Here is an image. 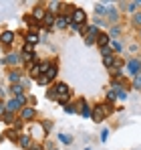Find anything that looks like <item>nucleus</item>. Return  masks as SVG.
Here are the masks:
<instances>
[{
    "label": "nucleus",
    "instance_id": "nucleus-1",
    "mask_svg": "<svg viewBox=\"0 0 141 150\" xmlns=\"http://www.w3.org/2000/svg\"><path fill=\"white\" fill-rule=\"evenodd\" d=\"M54 89H57V101H59V103H65V105H67V101H69V96H70L69 85L61 81V83H57V85H54Z\"/></svg>",
    "mask_w": 141,
    "mask_h": 150
},
{
    "label": "nucleus",
    "instance_id": "nucleus-2",
    "mask_svg": "<svg viewBox=\"0 0 141 150\" xmlns=\"http://www.w3.org/2000/svg\"><path fill=\"white\" fill-rule=\"evenodd\" d=\"M85 21H87V12H85L83 8H77V6H75V10H73V14H70V23H75V25H85Z\"/></svg>",
    "mask_w": 141,
    "mask_h": 150
},
{
    "label": "nucleus",
    "instance_id": "nucleus-3",
    "mask_svg": "<svg viewBox=\"0 0 141 150\" xmlns=\"http://www.w3.org/2000/svg\"><path fill=\"white\" fill-rule=\"evenodd\" d=\"M139 71H141V59H135V57H133V59H129V61H127V73L135 77Z\"/></svg>",
    "mask_w": 141,
    "mask_h": 150
},
{
    "label": "nucleus",
    "instance_id": "nucleus-4",
    "mask_svg": "<svg viewBox=\"0 0 141 150\" xmlns=\"http://www.w3.org/2000/svg\"><path fill=\"white\" fill-rule=\"evenodd\" d=\"M34 118H36V110H34V108L26 105V108L20 110V120H22V122H32Z\"/></svg>",
    "mask_w": 141,
    "mask_h": 150
},
{
    "label": "nucleus",
    "instance_id": "nucleus-5",
    "mask_svg": "<svg viewBox=\"0 0 141 150\" xmlns=\"http://www.w3.org/2000/svg\"><path fill=\"white\" fill-rule=\"evenodd\" d=\"M77 105H79V114H81L83 118H91V114H93V108H91L87 101L83 100V98L77 101Z\"/></svg>",
    "mask_w": 141,
    "mask_h": 150
},
{
    "label": "nucleus",
    "instance_id": "nucleus-6",
    "mask_svg": "<svg viewBox=\"0 0 141 150\" xmlns=\"http://www.w3.org/2000/svg\"><path fill=\"white\" fill-rule=\"evenodd\" d=\"M22 108H24V105L16 100V98H12V100L6 101V112H10V114H16V112H20Z\"/></svg>",
    "mask_w": 141,
    "mask_h": 150
},
{
    "label": "nucleus",
    "instance_id": "nucleus-7",
    "mask_svg": "<svg viewBox=\"0 0 141 150\" xmlns=\"http://www.w3.org/2000/svg\"><path fill=\"white\" fill-rule=\"evenodd\" d=\"M22 61V57L18 55V53H8L4 59H2V65H18Z\"/></svg>",
    "mask_w": 141,
    "mask_h": 150
},
{
    "label": "nucleus",
    "instance_id": "nucleus-8",
    "mask_svg": "<svg viewBox=\"0 0 141 150\" xmlns=\"http://www.w3.org/2000/svg\"><path fill=\"white\" fill-rule=\"evenodd\" d=\"M105 116H107V114H105V108H103V103H97V105H93V114H91V118H93L95 122H101Z\"/></svg>",
    "mask_w": 141,
    "mask_h": 150
},
{
    "label": "nucleus",
    "instance_id": "nucleus-9",
    "mask_svg": "<svg viewBox=\"0 0 141 150\" xmlns=\"http://www.w3.org/2000/svg\"><path fill=\"white\" fill-rule=\"evenodd\" d=\"M54 25H57V28H67V26H70V16H67V14H57Z\"/></svg>",
    "mask_w": 141,
    "mask_h": 150
},
{
    "label": "nucleus",
    "instance_id": "nucleus-10",
    "mask_svg": "<svg viewBox=\"0 0 141 150\" xmlns=\"http://www.w3.org/2000/svg\"><path fill=\"white\" fill-rule=\"evenodd\" d=\"M111 6H113V4H101V2H97V4H95V14H97V16H101V14L105 16V14H109Z\"/></svg>",
    "mask_w": 141,
    "mask_h": 150
},
{
    "label": "nucleus",
    "instance_id": "nucleus-11",
    "mask_svg": "<svg viewBox=\"0 0 141 150\" xmlns=\"http://www.w3.org/2000/svg\"><path fill=\"white\" fill-rule=\"evenodd\" d=\"M12 41H14V33L12 30H6V33H2L0 35V43L6 47V45H12Z\"/></svg>",
    "mask_w": 141,
    "mask_h": 150
},
{
    "label": "nucleus",
    "instance_id": "nucleus-12",
    "mask_svg": "<svg viewBox=\"0 0 141 150\" xmlns=\"http://www.w3.org/2000/svg\"><path fill=\"white\" fill-rule=\"evenodd\" d=\"M45 14H47V12H45V8H43V6H34V10H32V14H30V16H32L34 21H38V23H40V21L45 18Z\"/></svg>",
    "mask_w": 141,
    "mask_h": 150
},
{
    "label": "nucleus",
    "instance_id": "nucleus-13",
    "mask_svg": "<svg viewBox=\"0 0 141 150\" xmlns=\"http://www.w3.org/2000/svg\"><path fill=\"white\" fill-rule=\"evenodd\" d=\"M38 41H40V37H38V33H34V30H30V33L26 35V45H38Z\"/></svg>",
    "mask_w": 141,
    "mask_h": 150
},
{
    "label": "nucleus",
    "instance_id": "nucleus-14",
    "mask_svg": "<svg viewBox=\"0 0 141 150\" xmlns=\"http://www.w3.org/2000/svg\"><path fill=\"white\" fill-rule=\"evenodd\" d=\"M109 43H111L109 35H107V33H101V35H99V39H97V45L103 49V47H109Z\"/></svg>",
    "mask_w": 141,
    "mask_h": 150
},
{
    "label": "nucleus",
    "instance_id": "nucleus-15",
    "mask_svg": "<svg viewBox=\"0 0 141 150\" xmlns=\"http://www.w3.org/2000/svg\"><path fill=\"white\" fill-rule=\"evenodd\" d=\"M18 144H20L22 148H26V150L32 148V140H30V136H28V134H24V136H20V138H18Z\"/></svg>",
    "mask_w": 141,
    "mask_h": 150
},
{
    "label": "nucleus",
    "instance_id": "nucleus-16",
    "mask_svg": "<svg viewBox=\"0 0 141 150\" xmlns=\"http://www.w3.org/2000/svg\"><path fill=\"white\" fill-rule=\"evenodd\" d=\"M8 79L12 81V85H16V83H20V79H22V75H20V71H18V69H12V71L8 73Z\"/></svg>",
    "mask_w": 141,
    "mask_h": 150
},
{
    "label": "nucleus",
    "instance_id": "nucleus-17",
    "mask_svg": "<svg viewBox=\"0 0 141 150\" xmlns=\"http://www.w3.org/2000/svg\"><path fill=\"white\" fill-rule=\"evenodd\" d=\"M107 35H109V39H111V41H117V37L121 35V26L113 25L111 28H109V33H107Z\"/></svg>",
    "mask_w": 141,
    "mask_h": 150
},
{
    "label": "nucleus",
    "instance_id": "nucleus-18",
    "mask_svg": "<svg viewBox=\"0 0 141 150\" xmlns=\"http://www.w3.org/2000/svg\"><path fill=\"white\" fill-rule=\"evenodd\" d=\"M115 59H117L115 55H107V57H103V65H105L107 69H113V67H115Z\"/></svg>",
    "mask_w": 141,
    "mask_h": 150
},
{
    "label": "nucleus",
    "instance_id": "nucleus-19",
    "mask_svg": "<svg viewBox=\"0 0 141 150\" xmlns=\"http://www.w3.org/2000/svg\"><path fill=\"white\" fill-rule=\"evenodd\" d=\"M54 18H57V16H54L52 12H47V14H45V18H43L40 23H43V25H47V26H52V25H54Z\"/></svg>",
    "mask_w": 141,
    "mask_h": 150
},
{
    "label": "nucleus",
    "instance_id": "nucleus-20",
    "mask_svg": "<svg viewBox=\"0 0 141 150\" xmlns=\"http://www.w3.org/2000/svg\"><path fill=\"white\" fill-rule=\"evenodd\" d=\"M109 49L115 51V53H121V51H123V43H121V41H111V43H109Z\"/></svg>",
    "mask_w": 141,
    "mask_h": 150
},
{
    "label": "nucleus",
    "instance_id": "nucleus-21",
    "mask_svg": "<svg viewBox=\"0 0 141 150\" xmlns=\"http://www.w3.org/2000/svg\"><path fill=\"white\" fill-rule=\"evenodd\" d=\"M57 71H59V69H57V65H50V69H48L47 73H45V77H47L48 81H52V79L57 77Z\"/></svg>",
    "mask_w": 141,
    "mask_h": 150
},
{
    "label": "nucleus",
    "instance_id": "nucleus-22",
    "mask_svg": "<svg viewBox=\"0 0 141 150\" xmlns=\"http://www.w3.org/2000/svg\"><path fill=\"white\" fill-rule=\"evenodd\" d=\"M107 16H109V21H111V23H117V21H119V10L111 6V10H109V14H107Z\"/></svg>",
    "mask_w": 141,
    "mask_h": 150
},
{
    "label": "nucleus",
    "instance_id": "nucleus-23",
    "mask_svg": "<svg viewBox=\"0 0 141 150\" xmlns=\"http://www.w3.org/2000/svg\"><path fill=\"white\" fill-rule=\"evenodd\" d=\"M125 6H127V10H129V12H133V14H135V10L141 6V0H137V2H127Z\"/></svg>",
    "mask_w": 141,
    "mask_h": 150
},
{
    "label": "nucleus",
    "instance_id": "nucleus-24",
    "mask_svg": "<svg viewBox=\"0 0 141 150\" xmlns=\"http://www.w3.org/2000/svg\"><path fill=\"white\" fill-rule=\"evenodd\" d=\"M131 25L137 26V28H141V12H135V14L131 16Z\"/></svg>",
    "mask_w": 141,
    "mask_h": 150
},
{
    "label": "nucleus",
    "instance_id": "nucleus-25",
    "mask_svg": "<svg viewBox=\"0 0 141 150\" xmlns=\"http://www.w3.org/2000/svg\"><path fill=\"white\" fill-rule=\"evenodd\" d=\"M133 89H137V91H141V71L135 77H133Z\"/></svg>",
    "mask_w": 141,
    "mask_h": 150
},
{
    "label": "nucleus",
    "instance_id": "nucleus-26",
    "mask_svg": "<svg viewBox=\"0 0 141 150\" xmlns=\"http://www.w3.org/2000/svg\"><path fill=\"white\" fill-rule=\"evenodd\" d=\"M10 91L14 93V98H18V96H22V85H20V83H16V85H12V87H10Z\"/></svg>",
    "mask_w": 141,
    "mask_h": 150
},
{
    "label": "nucleus",
    "instance_id": "nucleus-27",
    "mask_svg": "<svg viewBox=\"0 0 141 150\" xmlns=\"http://www.w3.org/2000/svg\"><path fill=\"white\" fill-rule=\"evenodd\" d=\"M24 23H28V25L32 26V28H36V26H40V23H38V21H34V18H32L30 14H28V16H24Z\"/></svg>",
    "mask_w": 141,
    "mask_h": 150
},
{
    "label": "nucleus",
    "instance_id": "nucleus-28",
    "mask_svg": "<svg viewBox=\"0 0 141 150\" xmlns=\"http://www.w3.org/2000/svg\"><path fill=\"white\" fill-rule=\"evenodd\" d=\"M61 6H63L61 2H50V4H48V12H52V14H54V12H59V8H61Z\"/></svg>",
    "mask_w": 141,
    "mask_h": 150
},
{
    "label": "nucleus",
    "instance_id": "nucleus-29",
    "mask_svg": "<svg viewBox=\"0 0 141 150\" xmlns=\"http://www.w3.org/2000/svg\"><path fill=\"white\" fill-rule=\"evenodd\" d=\"M59 140H61L63 144H70V142H73V138H70L69 134H59Z\"/></svg>",
    "mask_w": 141,
    "mask_h": 150
},
{
    "label": "nucleus",
    "instance_id": "nucleus-30",
    "mask_svg": "<svg viewBox=\"0 0 141 150\" xmlns=\"http://www.w3.org/2000/svg\"><path fill=\"white\" fill-rule=\"evenodd\" d=\"M65 112H67V114H77V112H79V108H77V105H73V103H67V105H65Z\"/></svg>",
    "mask_w": 141,
    "mask_h": 150
},
{
    "label": "nucleus",
    "instance_id": "nucleus-31",
    "mask_svg": "<svg viewBox=\"0 0 141 150\" xmlns=\"http://www.w3.org/2000/svg\"><path fill=\"white\" fill-rule=\"evenodd\" d=\"M2 120H4L6 124H10V122H14V114H10V112H4V116H2Z\"/></svg>",
    "mask_w": 141,
    "mask_h": 150
},
{
    "label": "nucleus",
    "instance_id": "nucleus-32",
    "mask_svg": "<svg viewBox=\"0 0 141 150\" xmlns=\"http://www.w3.org/2000/svg\"><path fill=\"white\" fill-rule=\"evenodd\" d=\"M6 136H8L10 140H18V138H20V136L16 134V130H8V132H6Z\"/></svg>",
    "mask_w": 141,
    "mask_h": 150
},
{
    "label": "nucleus",
    "instance_id": "nucleus-33",
    "mask_svg": "<svg viewBox=\"0 0 141 150\" xmlns=\"http://www.w3.org/2000/svg\"><path fill=\"white\" fill-rule=\"evenodd\" d=\"M43 130H45V134H48V132H50V128H52V124H50V122H48V120H45V122H43Z\"/></svg>",
    "mask_w": 141,
    "mask_h": 150
},
{
    "label": "nucleus",
    "instance_id": "nucleus-34",
    "mask_svg": "<svg viewBox=\"0 0 141 150\" xmlns=\"http://www.w3.org/2000/svg\"><path fill=\"white\" fill-rule=\"evenodd\" d=\"M34 81H36L38 85H47V83H48V79H47V77H45V75H40V77H36Z\"/></svg>",
    "mask_w": 141,
    "mask_h": 150
},
{
    "label": "nucleus",
    "instance_id": "nucleus-35",
    "mask_svg": "<svg viewBox=\"0 0 141 150\" xmlns=\"http://www.w3.org/2000/svg\"><path fill=\"white\" fill-rule=\"evenodd\" d=\"M47 98H48V100H57V89H54V87L47 91Z\"/></svg>",
    "mask_w": 141,
    "mask_h": 150
},
{
    "label": "nucleus",
    "instance_id": "nucleus-36",
    "mask_svg": "<svg viewBox=\"0 0 141 150\" xmlns=\"http://www.w3.org/2000/svg\"><path fill=\"white\" fill-rule=\"evenodd\" d=\"M107 100H109V101H115V100H117V93H115L113 89H111V91H107Z\"/></svg>",
    "mask_w": 141,
    "mask_h": 150
},
{
    "label": "nucleus",
    "instance_id": "nucleus-37",
    "mask_svg": "<svg viewBox=\"0 0 141 150\" xmlns=\"http://www.w3.org/2000/svg\"><path fill=\"white\" fill-rule=\"evenodd\" d=\"M107 136H109V128H103V130H101V140L105 142V140H107Z\"/></svg>",
    "mask_w": 141,
    "mask_h": 150
},
{
    "label": "nucleus",
    "instance_id": "nucleus-38",
    "mask_svg": "<svg viewBox=\"0 0 141 150\" xmlns=\"http://www.w3.org/2000/svg\"><path fill=\"white\" fill-rule=\"evenodd\" d=\"M101 55H103V57H107V55H113V51L109 49V47H103V49H101Z\"/></svg>",
    "mask_w": 141,
    "mask_h": 150
},
{
    "label": "nucleus",
    "instance_id": "nucleus-39",
    "mask_svg": "<svg viewBox=\"0 0 141 150\" xmlns=\"http://www.w3.org/2000/svg\"><path fill=\"white\" fill-rule=\"evenodd\" d=\"M4 112H6V103H2V101H0V120H2V116H4Z\"/></svg>",
    "mask_w": 141,
    "mask_h": 150
},
{
    "label": "nucleus",
    "instance_id": "nucleus-40",
    "mask_svg": "<svg viewBox=\"0 0 141 150\" xmlns=\"http://www.w3.org/2000/svg\"><path fill=\"white\" fill-rule=\"evenodd\" d=\"M28 83H30V81H28V79H26V77H22V79H20V85H22L24 89H26V87H28Z\"/></svg>",
    "mask_w": 141,
    "mask_h": 150
},
{
    "label": "nucleus",
    "instance_id": "nucleus-41",
    "mask_svg": "<svg viewBox=\"0 0 141 150\" xmlns=\"http://www.w3.org/2000/svg\"><path fill=\"white\" fill-rule=\"evenodd\" d=\"M30 150H43V146H32Z\"/></svg>",
    "mask_w": 141,
    "mask_h": 150
},
{
    "label": "nucleus",
    "instance_id": "nucleus-42",
    "mask_svg": "<svg viewBox=\"0 0 141 150\" xmlns=\"http://www.w3.org/2000/svg\"><path fill=\"white\" fill-rule=\"evenodd\" d=\"M0 142H2V134H0Z\"/></svg>",
    "mask_w": 141,
    "mask_h": 150
},
{
    "label": "nucleus",
    "instance_id": "nucleus-43",
    "mask_svg": "<svg viewBox=\"0 0 141 150\" xmlns=\"http://www.w3.org/2000/svg\"><path fill=\"white\" fill-rule=\"evenodd\" d=\"M0 96H2V87H0Z\"/></svg>",
    "mask_w": 141,
    "mask_h": 150
},
{
    "label": "nucleus",
    "instance_id": "nucleus-44",
    "mask_svg": "<svg viewBox=\"0 0 141 150\" xmlns=\"http://www.w3.org/2000/svg\"><path fill=\"white\" fill-rule=\"evenodd\" d=\"M85 150H91V148H85Z\"/></svg>",
    "mask_w": 141,
    "mask_h": 150
}]
</instances>
